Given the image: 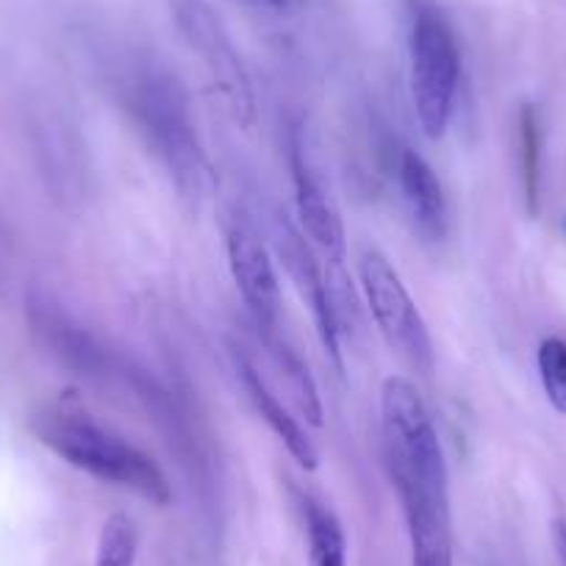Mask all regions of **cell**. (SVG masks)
Wrapping results in <instances>:
<instances>
[{
  "label": "cell",
  "mask_w": 566,
  "mask_h": 566,
  "mask_svg": "<svg viewBox=\"0 0 566 566\" xmlns=\"http://www.w3.org/2000/svg\"><path fill=\"white\" fill-rule=\"evenodd\" d=\"M386 464L400 494L413 566H453V516L444 450L417 386L391 375L380 386Z\"/></svg>",
  "instance_id": "cell-1"
},
{
  "label": "cell",
  "mask_w": 566,
  "mask_h": 566,
  "mask_svg": "<svg viewBox=\"0 0 566 566\" xmlns=\"http://www.w3.org/2000/svg\"><path fill=\"white\" fill-rule=\"evenodd\" d=\"M123 103L130 123L167 167L187 198H203L211 187V165L195 130L187 90L165 70H136L123 86Z\"/></svg>",
  "instance_id": "cell-2"
},
{
  "label": "cell",
  "mask_w": 566,
  "mask_h": 566,
  "mask_svg": "<svg viewBox=\"0 0 566 566\" xmlns=\"http://www.w3.org/2000/svg\"><path fill=\"white\" fill-rule=\"evenodd\" d=\"M34 433L48 450L75 470L136 492L150 503L167 505L172 489L161 467L117 433L106 431L78 406H48L34 417Z\"/></svg>",
  "instance_id": "cell-3"
},
{
  "label": "cell",
  "mask_w": 566,
  "mask_h": 566,
  "mask_svg": "<svg viewBox=\"0 0 566 566\" xmlns=\"http://www.w3.org/2000/svg\"><path fill=\"white\" fill-rule=\"evenodd\" d=\"M408 62L422 134L442 139L459 92L461 48L437 0H408Z\"/></svg>",
  "instance_id": "cell-4"
},
{
  "label": "cell",
  "mask_w": 566,
  "mask_h": 566,
  "mask_svg": "<svg viewBox=\"0 0 566 566\" xmlns=\"http://www.w3.org/2000/svg\"><path fill=\"white\" fill-rule=\"evenodd\" d=\"M358 277H361V292L386 345L413 369L431 375L437 364L431 331L389 259L380 250L367 248L358 259Z\"/></svg>",
  "instance_id": "cell-5"
},
{
  "label": "cell",
  "mask_w": 566,
  "mask_h": 566,
  "mask_svg": "<svg viewBox=\"0 0 566 566\" xmlns=\"http://www.w3.org/2000/svg\"><path fill=\"white\" fill-rule=\"evenodd\" d=\"M178 31L200 56L214 90L220 92L233 123L244 130L255 128V92L248 67L228 34L226 23L209 0H172Z\"/></svg>",
  "instance_id": "cell-6"
},
{
  "label": "cell",
  "mask_w": 566,
  "mask_h": 566,
  "mask_svg": "<svg viewBox=\"0 0 566 566\" xmlns=\"http://www.w3.org/2000/svg\"><path fill=\"white\" fill-rule=\"evenodd\" d=\"M272 242H275L277 255H281L283 266L290 272L292 283L297 286L303 301L312 308L314 325H317V336L323 342L325 356L331 358L334 369L345 375V353H342V317L336 308L334 290H331V277L323 270L317 259V250L312 248L301 228L290 220L286 214L275 217V231H272Z\"/></svg>",
  "instance_id": "cell-7"
},
{
  "label": "cell",
  "mask_w": 566,
  "mask_h": 566,
  "mask_svg": "<svg viewBox=\"0 0 566 566\" xmlns=\"http://www.w3.org/2000/svg\"><path fill=\"white\" fill-rule=\"evenodd\" d=\"M228 266L237 281L242 301L253 317L255 328L275 331L281 319V286H277L275 266H272L270 250L264 248L259 233L248 222H231L226 233Z\"/></svg>",
  "instance_id": "cell-8"
},
{
  "label": "cell",
  "mask_w": 566,
  "mask_h": 566,
  "mask_svg": "<svg viewBox=\"0 0 566 566\" xmlns=\"http://www.w3.org/2000/svg\"><path fill=\"white\" fill-rule=\"evenodd\" d=\"M292 184H295V209L301 222L303 237H308L312 248L328 261V266H345L347 259V233L339 209L334 206L331 195L325 192L323 181L308 161L306 145L301 134H292L290 148Z\"/></svg>",
  "instance_id": "cell-9"
},
{
  "label": "cell",
  "mask_w": 566,
  "mask_h": 566,
  "mask_svg": "<svg viewBox=\"0 0 566 566\" xmlns=\"http://www.w3.org/2000/svg\"><path fill=\"white\" fill-rule=\"evenodd\" d=\"M25 317H29V328L34 339L51 353L59 364H64L73 373L86 375V378H97L106 375V350L101 342L81 328L56 301L45 295H31L25 303Z\"/></svg>",
  "instance_id": "cell-10"
},
{
  "label": "cell",
  "mask_w": 566,
  "mask_h": 566,
  "mask_svg": "<svg viewBox=\"0 0 566 566\" xmlns=\"http://www.w3.org/2000/svg\"><path fill=\"white\" fill-rule=\"evenodd\" d=\"M397 184L413 217V226L424 239L439 242L448 233V198L433 167L411 148L397 156Z\"/></svg>",
  "instance_id": "cell-11"
},
{
  "label": "cell",
  "mask_w": 566,
  "mask_h": 566,
  "mask_svg": "<svg viewBox=\"0 0 566 566\" xmlns=\"http://www.w3.org/2000/svg\"><path fill=\"white\" fill-rule=\"evenodd\" d=\"M237 369L239 375H242V384L244 389H248L250 400H253L255 411H259L261 419L270 424V431L281 439L283 448L290 450L292 459H295L303 470L308 472L317 470L319 453L317 448H314L312 439L306 437V431H303V424L297 422V417H292L290 408L277 400L275 391L266 386V380L261 378V373L248 361V358L237 356Z\"/></svg>",
  "instance_id": "cell-12"
},
{
  "label": "cell",
  "mask_w": 566,
  "mask_h": 566,
  "mask_svg": "<svg viewBox=\"0 0 566 566\" xmlns=\"http://www.w3.org/2000/svg\"><path fill=\"white\" fill-rule=\"evenodd\" d=\"M261 336H264V345H266V350H270L272 364H275L277 373L283 375V386H286V391H290L297 413H301L308 424H314V428H323V422H325L323 400H319L317 384H314L306 361L297 356V350L290 345V342L277 334V328L264 331Z\"/></svg>",
  "instance_id": "cell-13"
},
{
  "label": "cell",
  "mask_w": 566,
  "mask_h": 566,
  "mask_svg": "<svg viewBox=\"0 0 566 566\" xmlns=\"http://www.w3.org/2000/svg\"><path fill=\"white\" fill-rule=\"evenodd\" d=\"M312 566H347V538L334 511L314 497H303Z\"/></svg>",
  "instance_id": "cell-14"
},
{
  "label": "cell",
  "mask_w": 566,
  "mask_h": 566,
  "mask_svg": "<svg viewBox=\"0 0 566 566\" xmlns=\"http://www.w3.org/2000/svg\"><path fill=\"white\" fill-rule=\"evenodd\" d=\"M516 136H520V172H522V195H525L527 214L536 217L542 203V119L536 106L525 103L516 117Z\"/></svg>",
  "instance_id": "cell-15"
},
{
  "label": "cell",
  "mask_w": 566,
  "mask_h": 566,
  "mask_svg": "<svg viewBox=\"0 0 566 566\" xmlns=\"http://www.w3.org/2000/svg\"><path fill=\"white\" fill-rule=\"evenodd\" d=\"M136 564V527L128 514H112L97 536L95 566H134Z\"/></svg>",
  "instance_id": "cell-16"
},
{
  "label": "cell",
  "mask_w": 566,
  "mask_h": 566,
  "mask_svg": "<svg viewBox=\"0 0 566 566\" xmlns=\"http://www.w3.org/2000/svg\"><path fill=\"white\" fill-rule=\"evenodd\" d=\"M538 375L547 400L558 413H566V345L560 339H544L538 345Z\"/></svg>",
  "instance_id": "cell-17"
},
{
  "label": "cell",
  "mask_w": 566,
  "mask_h": 566,
  "mask_svg": "<svg viewBox=\"0 0 566 566\" xmlns=\"http://www.w3.org/2000/svg\"><path fill=\"white\" fill-rule=\"evenodd\" d=\"M250 9H255V12H266V14H281L286 12V7H290V0H244Z\"/></svg>",
  "instance_id": "cell-18"
},
{
  "label": "cell",
  "mask_w": 566,
  "mask_h": 566,
  "mask_svg": "<svg viewBox=\"0 0 566 566\" xmlns=\"http://www.w3.org/2000/svg\"><path fill=\"white\" fill-rule=\"evenodd\" d=\"M553 542H555V553H558L560 566H566V522L564 520H555Z\"/></svg>",
  "instance_id": "cell-19"
},
{
  "label": "cell",
  "mask_w": 566,
  "mask_h": 566,
  "mask_svg": "<svg viewBox=\"0 0 566 566\" xmlns=\"http://www.w3.org/2000/svg\"><path fill=\"white\" fill-rule=\"evenodd\" d=\"M560 228H564V233H566V217H564V226H560Z\"/></svg>",
  "instance_id": "cell-20"
}]
</instances>
